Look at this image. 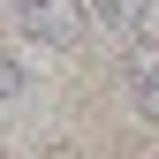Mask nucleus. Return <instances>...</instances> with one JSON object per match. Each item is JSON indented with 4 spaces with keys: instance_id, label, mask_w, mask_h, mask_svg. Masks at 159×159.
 <instances>
[{
    "instance_id": "1",
    "label": "nucleus",
    "mask_w": 159,
    "mask_h": 159,
    "mask_svg": "<svg viewBox=\"0 0 159 159\" xmlns=\"http://www.w3.org/2000/svg\"><path fill=\"white\" fill-rule=\"evenodd\" d=\"M15 15H23V30L30 38H46V46H84V30H91V8L84 0H15Z\"/></svg>"
},
{
    "instance_id": "2",
    "label": "nucleus",
    "mask_w": 159,
    "mask_h": 159,
    "mask_svg": "<svg viewBox=\"0 0 159 159\" xmlns=\"http://www.w3.org/2000/svg\"><path fill=\"white\" fill-rule=\"evenodd\" d=\"M121 76H129V98H136V114H144V121H159V53H152V46H129Z\"/></svg>"
},
{
    "instance_id": "3",
    "label": "nucleus",
    "mask_w": 159,
    "mask_h": 159,
    "mask_svg": "<svg viewBox=\"0 0 159 159\" xmlns=\"http://www.w3.org/2000/svg\"><path fill=\"white\" fill-rule=\"evenodd\" d=\"M84 8H91V15H98L106 30L136 38V30H144V15H152V0H84Z\"/></svg>"
},
{
    "instance_id": "4",
    "label": "nucleus",
    "mask_w": 159,
    "mask_h": 159,
    "mask_svg": "<svg viewBox=\"0 0 159 159\" xmlns=\"http://www.w3.org/2000/svg\"><path fill=\"white\" fill-rule=\"evenodd\" d=\"M15 98H23V61L0 53V106H15Z\"/></svg>"
}]
</instances>
